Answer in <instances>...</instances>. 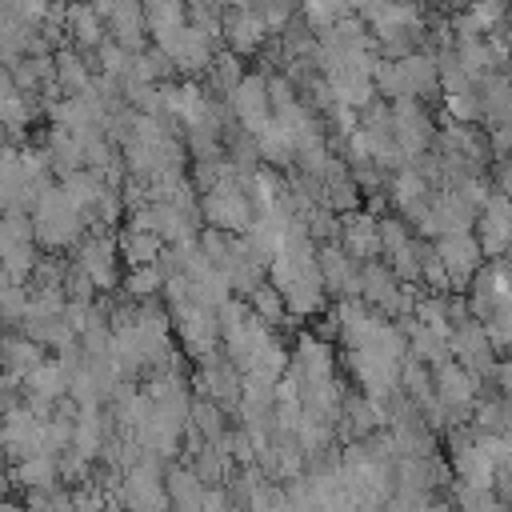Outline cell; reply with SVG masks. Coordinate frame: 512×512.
I'll return each instance as SVG.
<instances>
[{
  "mask_svg": "<svg viewBox=\"0 0 512 512\" xmlns=\"http://www.w3.org/2000/svg\"><path fill=\"white\" fill-rule=\"evenodd\" d=\"M32 224H36V244L48 248V252L72 248L88 232V220L72 208V200H68V192L60 184L40 196V204L32 208Z\"/></svg>",
  "mask_w": 512,
  "mask_h": 512,
  "instance_id": "obj_1",
  "label": "cell"
},
{
  "mask_svg": "<svg viewBox=\"0 0 512 512\" xmlns=\"http://www.w3.org/2000/svg\"><path fill=\"white\" fill-rule=\"evenodd\" d=\"M200 212H204V220L212 228H224L232 236H248L252 224H256V216H260L240 180H224L212 192H200Z\"/></svg>",
  "mask_w": 512,
  "mask_h": 512,
  "instance_id": "obj_2",
  "label": "cell"
},
{
  "mask_svg": "<svg viewBox=\"0 0 512 512\" xmlns=\"http://www.w3.org/2000/svg\"><path fill=\"white\" fill-rule=\"evenodd\" d=\"M172 328H176L184 352L196 356L200 364L212 360V356L220 352V344H224V336H220V312H212V308H204V304L176 308V312H172Z\"/></svg>",
  "mask_w": 512,
  "mask_h": 512,
  "instance_id": "obj_3",
  "label": "cell"
},
{
  "mask_svg": "<svg viewBox=\"0 0 512 512\" xmlns=\"http://www.w3.org/2000/svg\"><path fill=\"white\" fill-rule=\"evenodd\" d=\"M392 132H396V144L404 148L408 164H416L436 144V136H440V128L428 116L424 100H412V96H404V100L392 104Z\"/></svg>",
  "mask_w": 512,
  "mask_h": 512,
  "instance_id": "obj_4",
  "label": "cell"
},
{
  "mask_svg": "<svg viewBox=\"0 0 512 512\" xmlns=\"http://www.w3.org/2000/svg\"><path fill=\"white\" fill-rule=\"evenodd\" d=\"M504 308H512V264L496 260V264H484L468 284V312L488 324Z\"/></svg>",
  "mask_w": 512,
  "mask_h": 512,
  "instance_id": "obj_5",
  "label": "cell"
},
{
  "mask_svg": "<svg viewBox=\"0 0 512 512\" xmlns=\"http://www.w3.org/2000/svg\"><path fill=\"white\" fill-rule=\"evenodd\" d=\"M436 256L444 260L448 276H452V288H468L476 280V272L484 268V248L476 240V232H444L432 240Z\"/></svg>",
  "mask_w": 512,
  "mask_h": 512,
  "instance_id": "obj_6",
  "label": "cell"
},
{
  "mask_svg": "<svg viewBox=\"0 0 512 512\" xmlns=\"http://www.w3.org/2000/svg\"><path fill=\"white\" fill-rule=\"evenodd\" d=\"M228 104H232V112H236V120H240V128H244L248 136H260V132L272 128V120H276L272 96H268V76H260V72H248V76L240 80V88L228 96Z\"/></svg>",
  "mask_w": 512,
  "mask_h": 512,
  "instance_id": "obj_7",
  "label": "cell"
},
{
  "mask_svg": "<svg viewBox=\"0 0 512 512\" xmlns=\"http://www.w3.org/2000/svg\"><path fill=\"white\" fill-rule=\"evenodd\" d=\"M476 240L484 248V256H504L512 252V196L492 192L484 212L476 216Z\"/></svg>",
  "mask_w": 512,
  "mask_h": 512,
  "instance_id": "obj_8",
  "label": "cell"
},
{
  "mask_svg": "<svg viewBox=\"0 0 512 512\" xmlns=\"http://www.w3.org/2000/svg\"><path fill=\"white\" fill-rule=\"evenodd\" d=\"M116 260H120V240L112 232H88L76 252V268L88 272L100 292L116 288Z\"/></svg>",
  "mask_w": 512,
  "mask_h": 512,
  "instance_id": "obj_9",
  "label": "cell"
},
{
  "mask_svg": "<svg viewBox=\"0 0 512 512\" xmlns=\"http://www.w3.org/2000/svg\"><path fill=\"white\" fill-rule=\"evenodd\" d=\"M388 420H392V412L384 404H376L372 396L356 392V396H344V412H340V424L336 428H340L344 444H352V440H368V436L384 432Z\"/></svg>",
  "mask_w": 512,
  "mask_h": 512,
  "instance_id": "obj_10",
  "label": "cell"
},
{
  "mask_svg": "<svg viewBox=\"0 0 512 512\" xmlns=\"http://www.w3.org/2000/svg\"><path fill=\"white\" fill-rule=\"evenodd\" d=\"M316 248H320L324 288H332L340 300H356V296H360V272H364V264L352 260V256L340 248V240H332V244H316Z\"/></svg>",
  "mask_w": 512,
  "mask_h": 512,
  "instance_id": "obj_11",
  "label": "cell"
},
{
  "mask_svg": "<svg viewBox=\"0 0 512 512\" xmlns=\"http://www.w3.org/2000/svg\"><path fill=\"white\" fill-rule=\"evenodd\" d=\"M340 248L368 264L376 256H384V240H380V220L372 212H352V216H340Z\"/></svg>",
  "mask_w": 512,
  "mask_h": 512,
  "instance_id": "obj_12",
  "label": "cell"
},
{
  "mask_svg": "<svg viewBox=\"0 0 512 512\" xmlns=\"http://www.w3.org/2000/svg\"><path fill=\"white\" fill-rule=\"evenodd\" d=\"M268 36H272V32H268L260 8H232V12H224V40H228V48H232L236 56L260 52Z\"/></svg>",
  "mask_w": 512,
  "mask_h": 512,
  "instance_id": "obj_13",
  "label": "cell"
},
{
  "mask_svg": "<svg viewBox=\"0 0 512 512\" xmlns=\"http://www.w3.org/2000/svg\"><path fill=\"white\" fill-rule=\"evenodd\" d=\"M40 148L48 152V164H52L56 180H64V176H72V172H84V168H88V164H84V140H80L76 132L60 128V124H52V128H48V136H44V144H40Z\"/></svg>",
  "mask_w": 512,
  "mask_h": 512,
  "instance_id": "obj_14",
  "label": "cell"
},
{
  "mask_svg": "<svg viewBox=\"0 0 512 512\" xmlns=\"http://www.w3.org/2000/svg\"><path fill=\"white\" fill-rule=\"evenodd\" d=\"M292 368L300 372V380H336V356L328 348V340L304 332L292 348Z\"/></svg>",
  "mask_w": 512,
  "mask_h": 512,
  "instance_id": "obj_15",
  "label": "cell"
},
{
  "mask_svg": "<svg viewBox=\"0 0 512 512\" xmlns=\"http://www.w3.org/2000/svg\"><path fill=\"white\" fill-rule=\"evenodd\" d=\"M104 28H108V20L88 0H72V8H68V32H72V40H76L80 52H96L108 40Z\"/></svg>",
  "mask_w": 512,
  "mask_h": 512,
  "instance_id": "obj_16",
  "label": "cell"
},
{
  "mask_svg": "<svg viewBox=\"0 0 512 512\" xmlns=\"http://www.w3.org/2000/svg\"><path fill=\"white\" fill-rule=\"evenodd\" d=\"M400 72H404V88L412 100H424V96H436L440 88V60L432 52H412L400 60Z\"/></svg>",
  "mask_w": 512,
  "mask_h": 512,
  "instance_id": "obj_17",
  "label": "cell"
},
{
  "mask_svg": "<svg viewBox=\"0 0 512 512\" xmlns=\"http://www.w3.org/2000/svg\"><path fill=\"white\" fill-rule=\"evenodd\" d=\"M56 84L64 88V96H84L88 88H96V76H92V64L88 56L76 48H56Z\"/></svg>",
  "mask_w": 512,
  "mask_h": 512,
  "instance_id": "obj_18",
  "label": "cell"
},
{
  "mask_svg": "<svg viewBox=\"0 0 512 512\" xmlns=\"http://www.w3.org/2000/svg\"><path fill=\"white\" fill-rule=\"evenodd\" d=\"M0 108H4V124H8V136H12V144H16V140H20V132L32 124V112H36V96L20 92V88H16V80L4 72V96H0Z\"/></svg>",
  "mask_w": 512,
  "mask_h": 512,
  "instance_id": "obj_19",
  "label": "cell"
},
{
  "mask_svg": "<svg viewBox=\"0 0 512 512\" xmlns=\"http://www.w3.org/2000/svg\"><path fill=\"white\" fill-rule=\"evenodd\" d=\"M120 260L128 264V268H144V264H156L160 260V252L168 248L156 232H140V228H124L120 236Z\"/></svg>",
  "mask_w": 512,
  "mask_h": 512,
  "instance_id": "obj_20",
  "label": "cell"
},
{
  "mask_svg": "<svg viewBox=\"0 0 512 512\" xmlns=\"http://www.w3.org/2000/svg\"><path fill=\"white\" fill-rule=\"evenodd\" d=\"M56 476H60V456H48V452H36V456L12 464V484H20L24 492L56 488Z\"/></svg>",
  "mask_w": 512,
  "mask_h": 512,
  "instance_id": "obj_21",
  "label": "cell"
},
{
  "mask_svg": "<svg viewBox=\"0 0 512 512\" xmlns=\"http://www.w3.org/2000/svg\"><path fill=\"white\" fill-rule=\"evenodd\" d=\"M48 356H44V344H36L32 336H16V332H8V340H4V368L12 372V376H28V372H36L40 364H44Z\"/></svg>",
  "mask_w": 512,
  "mask_h": 512,
  "instance_id": "obj_22",
  "label": "cell"
},
{
  "mask_svg": "<svg viewBox=\"0 0 512 512\" xmlns=\"http://www.w3.org/2000/svg\"><path fill=\"white\" fill-rule=\"evenodd\" d=\"M256 152H260V160H268L272 168H292L296 156H300L296 140H292L276 120H272V128H264V132L256 136Z\"/></svg>",
  "mask_w": 512,
  "mask_h": 512,
  "instance_id": "obj_23",
  "label": "cell"
},
{
  "mask_svg": "<svg viewBox=\"0 0 512 512\" xmlns=\"http://www.w3.org/2000/svg\"><path fill=\"white\" fill-rule=\"evenodd\" d=\"M188 428H192L200 440L220 444V440L228 436V428H224V408H220L216 400H208V396H196V400H192V420H188Z\"/></svg>",
  "mask_w": 512,
  "mask_h": 512,
  "instance_id": "obj_24",
  "label": "cell"
},
{
  "mask_svg": "<svg viewBox=\"0 0 512 512\" xmlns=\"http://www.w3.org/2000/svg\"><path fill=\"white\" fill-rule=\"evenodd\" d=\"M72 448H76L84 460H96V456L104 452V416H100V408H84V412L76 416Z\"/></svg>",
  "mask_w": 512,
  "mask_h": 512,
  "instance_id": "obj_25",
  "label": "cell"
},
{
  "mask_svg": "<svg viewBox=\"0 0 512 512\" xmlns=\"http://www.w3.org/2000/svg\"><path fill=\"white\" fill-rule=\"evenodd\" d=\"M248 308H252L268 328H276V324H284V320H288V300H284V292H280L272 280H264V284L248 296Z\"/></svg>",
  "mask_w": 512,
  "mask_h": 512,
  "instance_id": "obj_26",
  "label": "cell"
},
{
  "mask_svg": "<svg viewBox=\"0 0 512 512\" xmlns=\"http://www.w3.org/2000/svg\"><path fill=\"white\" fill-rule=\"evenodd\" d=\"M172 68H176V64L152 44V48L136 52V60H132V76H128V80H132V84H164ZM128 80H124V84H128Z\"/></svg>",
  "mask_w": 512,
  "mask_h": 512,
  "instance_id": "obj_27",
  "label": "cell"
},
{
  "mask_svg": "<svg viewBox=\"0 0 512 512\" xmlns=\"http://www.w3.org/2000/svg\"><path fill=\"white\" fill-rule=\"evenodd\" d=\"M244 76H248V72L240 68V56H236V52H216V60H212V68H208V88H212L216 96H232Z\"/></svg>",
  "mask_w": 512,
  "mask_h": 512,
  "instance_id": "obj_28",
  "label": "cell"
},
{
  "mask_svg": "<svg viewBox=\"0 0 512 512\" xmlns=\"http://www.w3.org/2000/svg\"><path fill=\"white\" fill-rule=\"evenodd\" d=\"M164 284H168V276H164L160 264L128 268V276H124V296H128V300H152L156 292H164Z\"/></svg>",
  "mask_w": 512,
  "mask_h": 512,
  "instance_id": "obj_29",
  "label": "cell"
},
{
  "mask_svg": "<svg viewBox=\"0 0 512 512\" xmlns=\"http://www.w3.org/2000/svg\"><path fill=\"white\" fill-rule=\"evenodd\" d=\"M320 204L332 208L336 216H352V212H360V184L352 176L348 180H332V184H324Z\"/></svg>",
  "mask_w": 512,
  "mask_h": 512,
  "instance_id": "obj_30",
  "label": "cell"
},
{
  "mask_svg": "<svg viewBox=\"0 0 512 512\" xmlns=\"http://www.w3.org/2000/svg\"><path fill=\"white\" fill-rule=\"evenodd\" d=\"M132 60H136V52H128V48L116 44V40H104V44L96 48V64H100L104 76L128 80V76H132Z\"/></svg>",
  "mask_w": 512,
  "mask_h": 512,
  "instance_id": "obj_31",
  "label": "cell"
},
{
  "mask_svg": "<svg viewBox=\"0 0 512 512\" xmlns=\"http://www.w3.org/2000/svg\"><path fill=\"white\" fill-rule=\"evenodd\" d=\"M456 508L460 512H500L496 488H476V484H456Z\"/></svg>",
  "mask_w": 512,
  "mask_h": 512,
  "instance_id": "obj_32",
  "label": "cell"
},
{
  "mask_svg": "<svg viewBox=\"0 0 512 512\" xmlns=\"http://www.w3.org/2000/svg\"><path fill=\"white\" fill-rule=\"evenodd\" d=\"M248 512H296V508H292L288 488L264 480V484H256V492L248 496Z\"/></svg>",
  "mask_w": 512,
  "mask_h": 512,
  "instance_id": "obj_33",
  "label": "cell"
},
{
  "mask_svg": "<svg viewBox=\"0 0 512 512\" xmlns=\"http://www.w3.org/2000/svg\"><path fill=\"white\" fill-rule=\"evenodd\" d=\"M444 108H448V120L456 124H476L484 120V104H480V92H456V96H444Z\"/></svg>",
  "mask_w": 512,
  "mask_h": 512,
  "instance_id": "obj_34",
  "label": "cell"
},
{
  "mask_svg": "<svg viewBox=\"0 0 512 512\" xmlns=\"http://www.w3.org/2000/svg\"><path fill=\"white\" fill-rule=\"evenodd\" d=\"M188 24L200 28V32H208L212 40L224 36V12L216 4H208V0H188Z\"/></svg>",
  "mask_w": 512,
  "mask_h": 512,
  "instance_id": "obj_35",
  "label": "cell"
},
{
  "mask_svg": "<svg viewBox=\"0 0 512 512\" xmlns=\"http://www.w3.org/2000/svg\"><path fill=\"white\" fill-rule=\"evenodd\" d=\"M376 92L380 96H388L392 104L396 100H404L408 96V88H404V72H400V60H380V68H376Z\"/></svg>",
  "mask_w": 512,
  "mask_h": 512,
  "instance_id": "obj_36",
  "label": "cell"
},
{
  "mask_svg": "<svg viewBox=\"0 0 512 512\" xmlns=\"http://www.w3.org/2000/svg\"><path fill=\"white\" fill-rule=\"evenodd\" d=\"M28 300H32L28 284H8V280H4V320H8V324H24Z\"/></svg>",
  "mask_w": 512,
  "mask_h": 512,
  "instance_id": "obj_37",
  "label": "cell"
},
{
  "mask_svg": "<svg viewBox=\"0 0 512 512\" xmlns=\"http://www.w3.org/2000/svg\"><path fill=\"white\" fill-rule=\"evenodd\" d=\"M484 328H488V340H492V348H504V352H512V308H504L500 316H492Z\"/></svg>",
  "mask_w": 512,
  "mask_h": 512,
  "instance_id": "obj_38",
  "label": "cell"
},
{
  "mask_svg": "<svg viewBox=\"0 0 512 512\" xmlns=\"http://www.w3.org/2000/svg\"><path fill=\"white\" fill-rule=\"evenodd\" d=\"M496 380H500V396L512 400V360H504V364L496 368Z\"/></svg>",
  "mask_w": 512,
  "mask_h": 512,
  "instance_id": "obj_39",
  "label": "cell"
},
{
  "mask_svg": "<svg viewBox=\"0 0 512 512\" xmlns=\"http://www.w3.org/2000/svg\"><path fill=\"white\" fill-rule=\"evenodd\" d=\"M424 512H460V508H456V504H428Z\"/></svg>",
  "mask_w": 512,
  "mask_h": 512,
  "instance_id": "obj_40",
  "label": "cell"
},
{
  "mask_svg": "<svg viewBox=\"0 0 512 512\" xmlns=\"http://www.w3.org/2000/svg\"><path fill=\"white\" fill-rule=\"evenodd\" d=\"M504 44L512 48V12H508V20H504Z\"/></svg>",
  "mask_w": 512,
  "mask_h": 512,
  "instance_id": "obj_41",
  "label": "cell"
},
{
  "mask_svg": "<svg viewBox=\"0 0 512 512\" xmlns=\"http://www.w3.org/2000/svg\"><path fill=\"white\" fill-rule=\"evenodd\" d=\"M4 512H28V508H20V504H8V508H4Z\"/></svg>",
  "mask_w": 512,
  "mask_h": 512,
  "instance_id": "obj_42",
  "label": "cell"
}]
</instances>
